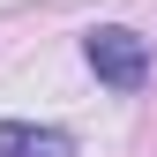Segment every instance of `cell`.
<instances>
[{
	"instance_id": "cell-1",
	"label": "cell",
	"mask_w": 157,
	"mask_h": 157,
	"mask_svg": "<svg viewBox=\"0 0 157 157\" xmlns=\"http://www.w3.org/2000/svg\"><path fill=\"white\" fill-rule=\"evenodd\" d=\"M82 52H90L97 82H112L120 97H135V90L150 82V45H142L135 30H120V23H112V30H90V37H82Z\"/></svg>"
},
{
	"instance_id": "cell-2",
	"label": "cell",
	"mask_w": 157,
	"mask_h": 157,
	"mask_svg": "<svg viewBox=\"0 0 157 157\" xmlns=\"http://www.w3.org/2000/svg\"><path fill=\"white\" fill-rule=\"evenodd\" d=\"M0 157H75L60 127H30V120H0Z\"/></svg>"
}]
</instances>
